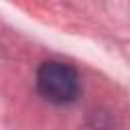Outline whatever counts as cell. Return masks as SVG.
I'll return each mask as SVG.
<instances>
[{
  "mask_svg": "<svg viewBox=\"0 0 130 130\" xmlns=\"http://www.w3.org/2000/svg\"><path fill=\"white\" fill-rule=\"evenodd\" d=\"M37 87L45 100L53 104H69L79 93V75L67 63L47 61L37 71Z\"/></svg>",
  "mask_w": 130,
  "mask_h": 130,
  "instance_id": "1",
  "label": "cell"
}]
</instances>
